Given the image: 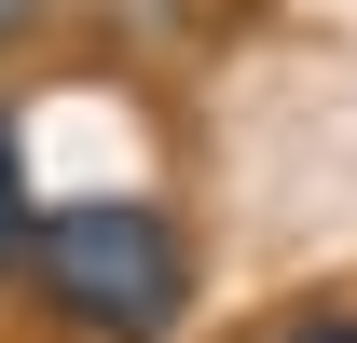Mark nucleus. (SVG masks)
Listing matches in <instances>:
<instances>
[{
    "label": "nucleus",
    "instance_id": "obj_1",
    "mask_svg": "<svg viewBox=\"0 0 357 343\" xmlns=\"http://www.w3.org/2000/svg\"><path fill=\"white\" fill-rule=\"evenodd\" d=\"M14 289L55 343H178L192 330V234L151 192H83V206L28 220Z\"/></svg>",
    "mask_w": 357,
    "mask_h": 343
},
{
    "label": "nucleus",
    "instance_id": "obj_2",
    "mask_svg": "<svg viewBox=\"0 0 357 343\" xmlns=\"http://www.w3.org/2000/svg\"><path fill=\"white\" fill-rule=\"evenodd\" d=\"M28 137H14V110H0V275H14V247H28Z\"/></svg>",
    "mask_w": 357,
    "mask_h": 343
},
{
    "label": "nucleus",
    "instance_id": "obj_3",
    "mask_svg": "<svg viewBox=\"0 0 357 343\" xmlns=\"http://www.w3.org/2000/svg\"><path fill=\"white\" fill-rule=\"evenodd\" d=\"M275 343H357V316H344V302H316V316H289Z\"/></svg>",
    "mask_w": 357,
    "mask_h": 343
},
{
    "label": "nucleus",
    "instance_id": "obj_4",
    "mask_svg": "<svg viewBox=\"0 0 357 343\" xmlns=\"http://www.w3.org/2000/svg\"><path fill=\"white\" fill-rule=\"evenodd\" d=\"M28 14H42V0H0V42H14V28H28Z\"/></svg>",
    "mask_w": 357,
    "mask_h": 343
}]
</instances>
